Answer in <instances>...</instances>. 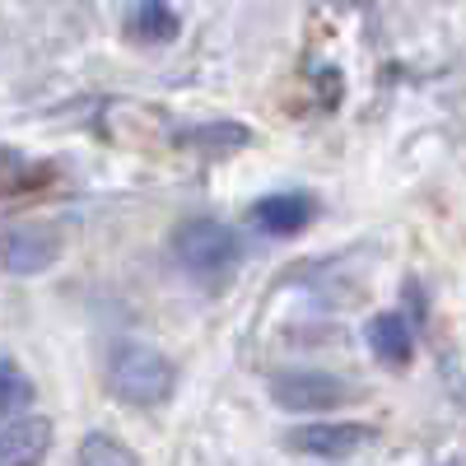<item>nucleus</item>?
I'll return each mask as SVG.
<instances>
[{"label":"nucleus","instance_id":"obj_10","mask_svg":"<svg viewBox=\"0 0 466 466\" xmlns=\"http://www.w3.org/2000/svg\"><path fill=\"white\" fill-rule=\"evenodd\" d=\"M80 461H85V466H116V461H122V466H136L140 457H136L127 443H112L107 434H89V439L80 443Z\"/></svg>","mask_w":466,"mask_h":466},{"label":"nucleus","instance_id":"obj_6","mask_svg":"<svg viewBox=\"0 0 466 466\" xmlns=\"http://www.w3.org/2000/svg\"><path fill=\"white\" fill-rule=\"evenodd\" d=\"M52 448V424L37 415H19L0 424V466H28L43 461Z\"/></svg>","mask_w":466,"mask_h":466},{"label":"nucleus","instance_id":"obj_12","mask_svg":"<svg viewBox=\"0 0 466 466\" xmlns=\"http://www.w3.org/2000/svg\"><path fill=\"white\" fill-rule=\"evenodd\" d=\"M24 397H28V378L15 369L10 355H0V410L15 406V401H24Z\"/></svg>","mask_w":466,"mask_h":466},{"label":"nucleus","instance_id":"obj_1","mask_svg":"<svg viewBox=\"0 0 466 466\" xmlns=\"http://www.w3.org/2000/svg\"><path fill=\"white\" fill-rule=\"evenodd\" d=\"M173 257L191 280L219 285L238 266V233L219 219H187L173 233Z\"/></svg>","mask_w":466,"mask_h":466},{"label":"nucleus","instance_id":"obj_7","mask_svg":"<svg viewBox=\"0 0 466 466\" xmlns=\"http://www.w3.org/2000/svg\"><path fill=\"white\" fill-rule=\"evenodd\" d=\"M313 219V201L299 197V191H280V197L257 201V228L270 238H294V233Z\"/></svg>","mask_w":466,"mask_h":466},{"label":"nucleus","instance_id":"obj_8","mask_svg":"<svg viewBox=\"0 0 466 466\" xmlns=\"http://www.w3.org/2000/svg\"><path fill=\"white\" fill-rule=\"evenodd\" d=\"M364 340H369L373 355H378L382 364H392V369H401V364L410 360V350H415L410 322H406V318H397V313H378V318H369Z\"/></svg>","mask_w":466,"mask_h":466},{"label":"nucleus","instance_id":"obj_2","mask_svg":"<svg viewBox=\"0 0 466 466\" xmlns=\"http://www.w3.org/2000/svg\"><path fill=\"white\" fill-rule=\"evenodd\" d=\"M107 382L122 401L154 406V401H164L173 392V364L145 340H122V345H112Z\"/></svg>","mask_w":466,"mask_h":466},{"label":"nucleus","instance_id":"obj_5","mask_svg":"<svg viewBox=\"0 0 466 466\" xmlns=\"http://www.w3.org/2000/svg\"><path fill=\"white\" fill-rule=\"evenodd\" d=\"M289 443L308 457H350L364 443H373V430L369 424H303L289 434Z\"/></svg>","mask_w":466,"mask_h":466},{"label":"nucleus","instance_id":"obj_3","mask_svg":"<svg viewBox=\"0 0 466 466\" xmlns=\"http://www.w3.org/2000/svg\"><path fill=\"white\" fill-rule=\"evenodd\" d=\"M270 397H276V406L285 410H336L345 401H355V387L331 378V373H318V369H289V373H276L270 378Z\"/></svg>","mask_w":466,"mask_h":466},{"label":"nucleus","instance_id":"obj_4","mask_svg":"<svg viewBox=\"0 0 466 466\" xmlns=\"http://www.w3.org/2000/svg\"><path fill=\"white\" fill-rule=\"evenodd\" d=\"M61 257V243L52 228H10L0 233V266L10 270V276H43V270Z\"/></svg>","mask_w":466,"mask_h":466},{"label":"nucleus","instance_id":"obj_11","mask_svg":"<svg viewBox=\"0 0 466 466\" xmlns=\"http://www.w3.org/2000/svg\"><path fill=\"white\" fill-rule=\"evenodd\" d=\"M37 182H47V173L43 168H28L19 154H5L0 149V191H24V187H37Z\"/></svg>","mask_w":466,"mask_h":466},{"label":"nucleus","instance_id":"obj_9","mask_svg":"<svg viewBox=\"0 0 466 466\" xmlns=\"http://www.w3.org/2000/svg\"><path fill=\"white\" fill-rule=\"evenodd\" d=\"M131 33L145 37V43H168V37H177V15L164 0H140L131 15Z\"/></svg>","mask_w":466,"mask_h":466}]
</instances>
